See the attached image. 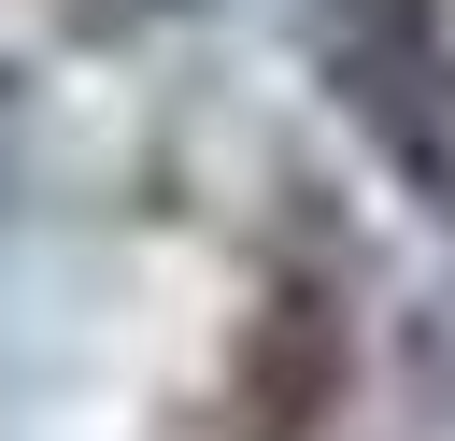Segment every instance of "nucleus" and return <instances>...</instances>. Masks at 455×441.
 I'll use <instances>...</instances> for the list:
<instances>
[{"label":"nucleus","instance_id":"3","mask_svg":"<svg viewBox=\"0 0 455 441\" xmlns=\"http://www.w3.org/2000/svg\"><path fill=\"white\" fill-rule=\"evenodd\" d=\"M14 199H28V100H14V71H0V228H14Z\"/></svg>","mask_w":455,"mask_h":441},{"label":"nucleus","instance_id":"2","mask_svg":"<svg viewBox=\"0 0 455 441\" xmlns=\"http://www.w3.org/2000/svg\"><path fill=\"white\" fill-rule=\"evenodd\" d=\"M43 14H57V43L100 57V43H142V28H171V14H199V0H43Z\"/></svg>","mask_w":455,"mask_h":441},{"label":"nucleus","instance_id":"1","mask_svg":"<svg viewBox=\"0 0 455 441\" xmlns=\"http://www.w3.org/2000/svg\"><path fill=\"white\" fill-rule=\"evenodd\" d=\"M313 71L370 128V156L455 213V14L441 0H313Z\"/></svg>","mask_w":455,"mask_h":441}]
</instances>
